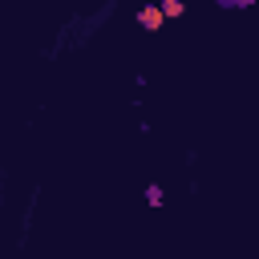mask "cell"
I'll use <instances>...</instances> for the list:
<instances>
[{
	"mask_svg": "<svg viewBox=\"0 0 259 259\" xmlns=\"http://www.w3.org/2000/svg\"><path fill=\"white\" fill-rule=\"evenodd\" d=\"M162 20H166V16H162V4H154V0H150V4H142V8H138V24H142V28L158 32V28H162Z\"/></svg>",
	"mask_w": 259,
	"mask_h": 259,
	"instance_id": "obj_1",
	"label": "cell"
},
{
	"mask_svg": "<svg viewBox=\"0 0 259 259\" xmlns=\"http://www.w3.org/2000/svg\"><path fill=\"white\" fill-rule=\"evenodd\" d=\"M158 4H162V16H166V20H174V16H182V12H186V4H182V0H158Z\"/></svg>",
	"mask_w": 259,
	"mask_h": 259,
	"instance_id": "obj_2",
	"label": "cell"
},
{
	"mask_svg": "<svg viewBox=\"0 0 259 259\" xmlns=\"http://www.w3.org/2000/svg\"><path fill=\"white\" fill-rule=\"evenodd\" d=\"M146 202H150V206H162V186H150V190H146Z\"/></svg>",
	"mask_w": 259,
	"mask_h": 259,
	"instance_id": "obj_3",
	"label": "cell"
},
{
	"mask_svg": "<svg viewBox=\"0 0 259 259\" xmlns=\"http://www.w3.org/2000/svg\"><path fill=\"white\" fill-rule=\"evenodd\" d=\"M219 4H223V8H247L251 0H219Z\"/></svg>",
	"mask_w": 259,
	"mask_h": 259,
	"instance_id": "obj_4",
	"label": "cell"
},
{
	"mask_svg": "<svg viewBox=\"0 0 259 259\" xmlns=\"http://www.w3.org/2000/svg\"><path fill=\"white\" fill-rule=\"evenodd\" d=\"M154 4H158V0H154Z\"/></svg>",
	"mask_w": 259,
	"mask_h": 259,
	"instance_id": "obj_5",
	"label": "cell"
}]
</instances>
